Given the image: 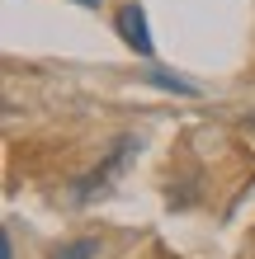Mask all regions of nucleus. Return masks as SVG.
<instances>
[{
    "instance_id": "nucleus-1",
    "label": "nucleus",
    "mask_w": 255,
    "mask_h": 259,
    "mask_svg": "<svg viewBox=\"0 0 255 259\" xmlns=\"http://www.w3.org/2000/svg\"><path fill=\"white\" fill-rule=\"evenodd\" d=\"M137 146H142L137 137H123V142L114 146V156H109V160H104V165H95V170H90L85 179H76V184H71V198H76V203H90L95 193H104L118 175H123V165L132 160V151H137Z\"/></svg>"
},
{
    "instance_id": "nucleus-2",
    "label": "nucleus",
    "mask_w": 255,
    "mask_h": 259,
    "mask_svg": "<svg viewBox=\"0 0 255 259\" xmlns=\"http://www.w3.org/2000/svg\"><path fill=\"white\" fill-rule=\"evenodd\" d=\"M118 33H123V42L137 57H147V62H152L156 57V42H152V33H147V14H142V5H128V10H118Z\"/></svg>"
},
{
    "instance_id": "nucleus-3",
    "label": "nucleus",
    "mask_w": 255,
    "mask_h": 259,
    "mask_svg": "<svg viewBox=\"0 0 255 259\" xmlns=\"http://www.w3.org/2000/svg\"><path fill=\"white\" fill-rule=\"evenodd\" d=\"M99 254V240L95 236H81V240H71V245H57L48 259H95Z\"/></svg>"
},
{
    "instance_id": "nucleus-4",
    "label": "nucleus",
    "mask_w": 255,
    "mask_h": 259,
    "mask_svg": "<svg viewBox=\"0 0 255 259\" xmlns=\"http://www.w3.org/2000/svg\"><path fill=\"white\" fill-rule=\"evenodd\" d=\"M147 80L161 85V90H175V95H199L189 80H179V75H170V71H147Z\"/></svg>"
},
{
    "instance_id": "nucleus-5",
    "label": "nucleus",
    "mask_w": 255,
    "mask_h": 259,
    "mask_svg": "<svg viewBox=\"0 0 255 259\" xmlns=\"http://www.w3.org/2000/svg\"><path fill=\"white\" fill-rule=\"evenodd\" d=\"M0 259H14V245H10V236H0Z\"/></svg>"
},
{
    "instance_id": "nucleus-6",
    "label": "nucleus",
    "mask_w": 255,
    "mask_h": 259,
    "mask_svg": "<svg viewBox=\"0 0 255 259\" xmlns=\"http://www.w3.org/2000/svg\"><path fill=\"white\" fill-rule=\"evenodd\" d=\"M246 127H250V132H255V113H250V118H246Z\"/></svg>"
},
{
    "instance_id": "nucleus-7",
    "label": "nucleus",
    "mask_w": 255,
    "mask_h": 259,
    "mask_svg": "<svg viewBox=\"0 0 255 259\" xmlns=\"http://www.w3.org/2000/svg\"><path fill=\"white\" fill-rule=\"evenodd\" d=\"M85 5H99V0H85Z\"/></svg>"
}]
</instances>
